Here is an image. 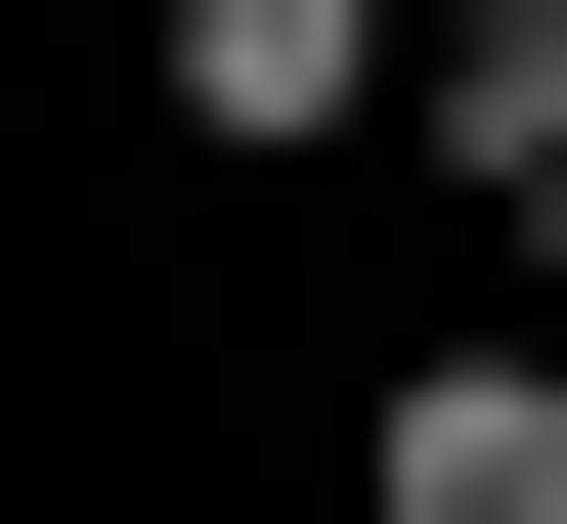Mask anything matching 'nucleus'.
<instances>
[{
  "mask_svg": "<svg viewBox=\"0 0 567 524\" xmlns=\"http://www.w3.org/2000/svg\"><path fill=\"white\" fill-rule=\"evenodd\" d=\"M350 481H393V524H567V350H524V306H481V350H393Z\"/></svg>",
  "mask_w": 567,
  "mask_h": 524,
  "instance_id": "obj_1",
  "label": "nucleus"
},
{
  "mask_svg": "<svg viewBox=\"0 0 567 524\" xmlns=\"http://www.w3.org/2000/svg\"><path fill=\"white\" fill-rule=\"evenodd\" d=\"M175 132H262V175H350V132H393V0H175Z\"/></svg>",
  "mask_w": 567,
  "mask_h": 524,
  "instance_id": "obj_2",
  "label": "nucleus"
},
{
  "mask_svg": "<svg viewBox=\"0 0 567 524\" xmlns=\"http://www.w3.org/2000/svg\"><path fill=\"white\" fill-rule=\"evenodd\" d=\"M393 132L436 175H567V0H393Z\"/></svg>",
  "mask_w": 567,
  "mask_h": 524,
  "instance_id": "obj_3",
  "label": "nucleus"
},
{
  "mask_svg": "<svg viewBox=\"0 0 567 524\" xmlns=\"http://www.w3.org/2000/svg\"><path fill=\"white\" fill-rule=\"evenodd\" d=\"M524 350H567V175H524Z\"/></svg>",
  "mask_w": 567,
  "mask_h": 524,
  "instance_id": "obj_4",
  "label": "nucleus"
},
{
  "mask_svg": "<svg viewBox=\"0 0 567 524\" xmlns=\"http://www.w3.org/2000/svg\"><path fill=\"white\" fill-rule=\"evenodd\" d=\"M132 44H175V0H132Z\"/></svg>",
  "mask_w": 567,
  "mask_h": 524,
  "instance_id": "obj_5",
  "label": "nucleus"
}]
</instances>
